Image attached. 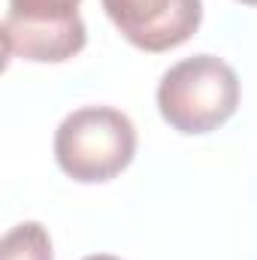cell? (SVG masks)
<instances>
[{
    "label": "cell",
    "mask_w": 257,
    "mask_h": 260,
    "mask_svg": "<svg viewBox=\"0 0 257 260\" xmlns=\"http://www.w3.org/2000/svg\"><path fill=\"white\" fill-rule=\"evenodd\" d=\"M239 106V76L215 55H194L170 67L157 85L164 121L185 136L212 133Z\"/></svg>",
    "instance_id": "obj_1"
},
{
    "label": "cell",
    "mask_w": 257,
    "mask_h": 260,
    "mask_svg": "<svg viewBox=\"0 0 257 260\" xmlns=\"http://www.w3.org/2000/svg\"><path fill=\"white\" fill-rule=\"evenodd\" d=\"M136 154V127L112 106H82L55 133V160L73 182L97 185L124 173Z\"/></svg>",
    "instance_id": "obj_2"
},
{
    "label": "cell",
    "mask_w": 257,
    "mask_h": 260,
    "mask_svg": "<svg viewBox=\"0 0 257 260\" xmlns=\"http://www.w3.org/2000/svg\"><path fill=\"white\" fill-rule=\"evenodd\" d=\"M82 0H9L3 18L6 58L34 64H64L85 49V21L79 15Z\"/></svg>",
    "instance_id": "obj_3"
},
{
    "label": "cell",
    "mask_w": 257,
    "mask_h": 260,
    "mask_svg": "<svg viewBox=\"0 0 257 260\" xmlns=\"http://www.w3.org/2000/svg\"><path fill=\"white\" fill-rule=\"evenodd\" d=\"M103 9L142 52H170L188 43L203 21V0H103Z\"/></svg>",
    "instance_id": "obj_4"
},
{
    "label": "cell",
    "mask_w": 257,
    "mask_h": 260,
    "mask_svg": "<svg viewBox=\"0 0 257 260\" xmlns=\"http://www.w3.org/2000/svg\"><path fill=\"white\" fill-rule=\"evenodd\" d=\"M0 260H55L46 227L37 221L15 224L0 242Z\"/></svg>",
    "instance_id": "obj_5"
},
{
    "label": "cell",
    "mask_w": 257,
    "mask_h": 260,
    "mask_svg": "<svg viewBox=\"0 0 257 260\" xmlns=\"http://www.w3.org/2000/svg\"><path fill=\"white\" fill-rule=\"evenodd\" d=\"M82 260H121V257H112V254H91V257H82Z\"/></svg>",
    "instance_id": "obj_6"
},
{
    "label": "cell",
    "mask_w": 257,
    "mask_h": 260,
    "mask_svg": "<svg viewBox=\"0 0 257 260\" xmlns=\"http://www.w3.org/2000/svg\"><path fill=\"white\" fill-rule=\"evenodd\" d=\"M239 3H245V6H257V0H239Z\"/></svg>",
    "instance_id": "obj_7"
}]
</instances>
